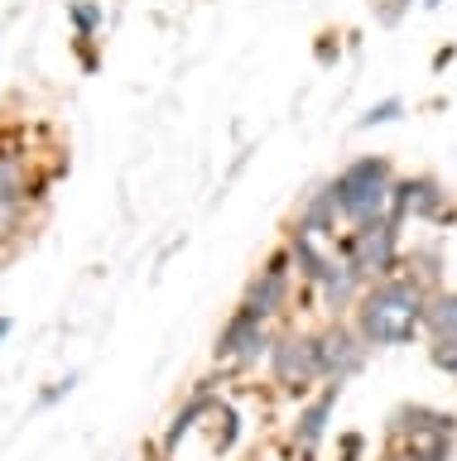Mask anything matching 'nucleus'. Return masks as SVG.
<instances>
[{"mask_svg":"<svg viewBox=\"0 0 457 461\" xmlns=\"http://www.w3.org/2000/svg\"><path fill=\"white\" fill-rule=\"evenodd\" d=\"M428 298L434 288L419 284L414 274H390V279L366 284L361 303L352 308L356 331L366 337L370 351H395V346H414L424 337V317H428Z\"/></svg>","mask_w":457,"mask_h":461,"instance_id":"nucleus-1","label":"nucleus"},{"mask_svg":"<svg viewBox=\"0 0 457 461\" xmlns=\"http://www.w3.org/2000/svg\"><path fill=\"white\" fill-rule=\"evenodd\" d=\"M395 183H399V168H395L390 154L347 158V164L327 178V187H333V197H337L342 226H361V221H376V216H390Z\"/></svg>","mask_w":457,"mask_h":461,"instance_id":"nucleus-2","label":"nucleus"},{"mask_svg":"<svg viewBox=\"0 0 457 461\" xmlns=\"http://www.w3.org/2000/svg\"><path fill=\"white\" fill-rule=\"evenodd\" d=\"M342 255L361 269L366 284L376 279H390V274L405 269V226L395 216H376V221H361V226H347L337 236Z\"/></svg>","mask_w":457,"mask_h":461,"instance_id":"nucleus-3","label":"nucleus"},{"mask_svg":"<svg viewBox=\"0 0 457 461\" xmlns=\"http://www.w3.org/2000/svg\"><path fill=\"white\" fill-rule=\"evenodd\" d=\"M270 380L275 389L294 399H308L313 384H323V360H318V331L308 327H279L275 331V346H270V360H265Z\"/></svg>","mask_w":457,"mask_h":461,"instance_id":"nucleus-4","label":"nucleus"},{"mask_svg":"<svg viewBox=\"0 0 457 461\" xmlns=\"http://www.w3.org/2000/svg\"><path fill=\"white\" fill-rule=\"evenodd\" d=\"M294 288H298V274H294V259L284 250V240L260 259V269L246 279L241 288V308H251L255 317H265V322H284V317L294 312Z\"/></svg>","mask_w":457,"mask_h":461,"instance_id":"nucleus-5","label":"nucleus"},{"mask_svg":"<svg viewBox=\"0 0 457 461\" xmlns=\"http://www.w3.org/2000/svg\"><path fill=\"white\" fill-rule=\"evenodd\" d=\"M275 322H265V317H255L251 308H232V317L222 322L217 341H212V360H217L222 370H255L260 360H270V346H275Z\"/></svg>","mask_w":457,"mask_h":461,"instance_id":"nucleus-6","label":"nucleus"},{"mask_svg":"<svg viewBox=\"0 0 457 461\" xmlns=\"http://www.w3.org/2000/svg\"><path fill=\"white\" fill-rule=\"evenodd\" d=\"M390 216L399 226H409V221L414 226H452L457 202L438 173H399L395 197H390Z\"/></svg>","mask_w":457,"mask_h":461,"instance_id":"nucleus-7","label":"nucleus"},{"mask_svg":"<svg viewBox=\"0 0 457 461\" xmlns=\"http://www.w3.org/2000/svg\"><path fill=\"white\" fill-rule=\"evenodd\" d=\"M318 360H323V384H342V389L366 370L370 346L352 317H327L318 327Z\"/></svg>","mask_w":457,"mask_h":461,"instance_id":"nucleus-8","label":"nucleus"},{"mask_svg":"<svg viewBox=\"0 0 457 461\" xmlns=\"http://www.w3.org/2000/svg\"><path fill=\"white\" fill-rule=\"evenodd\" d=\"M385 442H457V413L434 403H399L385 418Z\"/></svg>","mask_w":457,"mask_h":461,"instance_id":"nucleus-9","label":"nucleus"},{"mask_svg":"<svg viewBox=\"0 0 457 461\" xmlns=\"http://www.w3.org/2000/svg\"><path fill=\"white\" fill-rule=\"evenodd\" d=\"M361 294H366L361 269H356L352 259L342 255V245H337L333 259H327V269L318 274V284H313V303H318L327 317H352V308L361 303Z\"/></svg>","mask_w":457,"mask_h":461,"instance_id":"nucleus-10","label":"nucleus"},{"mask_svg":"<svg viewBox=\"0 0 457 461\" xmlns=\"http://www.w3.org/2000/svg\"><path fill=\"white\" fill-rule=\"evenodd\" d=\"M337 399H342V384H323L318 394H308L298 403V418H294V447L304 456H313L327 438V428H333V413H337Z\"/></svg>","mask_w":457,"mask_h":461,"instance_id":"nucleus-11","label":"nucleus"},{"mask_svg":"<svg viewBox=\"0 0 457 461\" xmlns=\"http://www.w3.org/2000/svg\"><path fill=\"white\" fill-rule=\"evenodd\" d=\"M337 197H333V187L327 183H318V187H308L304 197H298V207H294V216L284 226L289 230H308V236H318V240H337L342 230H337Z\"/></svg>","mask_w":457,"mask_h":461,"instance_id":"nucleus-12","label":"nucleus"},{"mask_svg":"<svg viewBox=\"0 0 457 461\" xmlns=\"http://www.w3.org/2000/svg\"><path fill=\"white\" fill-rule=\"evenodd\" d=\"M217 394H207V389H197V394L188 399V403H183V409L174 413V423H169V432H164V452L169 456H174L178 452V442L183 438H188V432L197 428V423H203V418H212V413H217Z\"/></svg>","mask_w":457,"mask_h":461,"instance_id":"nucleus-13","label":"nucleus"},{"mask_svg":"<svg viewBox=\"0 0 457 461\" xmlns=\"http://www.w3.org/2000/svg\"><path fill=\"white\" fill-rule=\"evenodd\" d=\"M428 337H457V288H434L428 298V317H424V341Z\"/></svg>","mask_w":457,"mask_h":461,"instance_id":"nucleus-14","label":"nucleus"},{"mask_svg":"<svg viewBox=\"0 0 457 461\" xmlns=\"http://www.w3.org/2000/svg\"><path fill=\"white\" fill-rule=\"evenodd\" d=\"M405 274H414V279L428 284V288H443V245L424 240V245H414V250H405Z\"/></svg>","mask_w":457,"mask_h":461,"instance_id":"nucleus-15","label":"nucleus"},{"mask_svg":"<svg viewBox=\"0 0 457 461\" xmlns=\"http://www.w3.org/2000/svg\"><path fill=\"white\" fill-rule=\"evenodd\" d=\"M457 442H385L380 461H452Z\"/></svg>","mask_w":457,"mask_h":461,"instance_id":"nucleus-16","label":"nucleus"},{"mask_svg":"<svg viewBox=\"0 0 457 461\" xmlns=\"http://www.w3.org/2000/svg\"><path fill=\"white\" fill-rule=\"evenodd\" d=\"M68 24H73L78 39H96L106 24V10L96 0H68Z\"/></svg>","mask_w":457,"mask_h":461,"instance_id":"nucleus-17","label":"nucleus"},{"mask_svg":"<svg viewBox=\"0 0 457 461\" xmlns=\"http://www.w3.org/2000/svg\"><path fill=\"white\" fill-rule=\"evenodd\" d=\"M424 351H428V366H434L438 375L457 380V337H428Z\"/></svg>","mask_w":457,"mask_h":461,"instance_id":"nucleus-18","label":"nucleus"},{"mask_svg":"<svg viewBox=\"0 0 457 461\" xmlns=\"http://www.w3.org/2000/svg\"><path fill=\"white\" fill-rule=\"evenodd\" d=\"M405 115V96H385V101H376L366 115H356V130H376V125H390V121H399Z\"/></svg>","mask_w":457,"mask_h":461,"instance_id":"nucleus-19","label":"nucleus"},{"mask_svg":"<svg viewBox=\"0 0 457 461\" xmlns=\"http://www.w3.org/2000/svg\"><path fill=\"white\" fill-rule=\"evenodd\" d=\"M24 216H30V207H10V202H0V240H5V236H20V230H24Z\"/></svg>","mask_w":457,"mask_h":461,"instance_id":"nucleus-20","label":"nucleus"},{"mask_svg":"<svg viewBox=\"0 0 457 461\" xmlns=\"http://www.w3.org/2000/svg\"><path fill=\"white\" fill-rule=\"evenodd\" d=\"M73 389H78V375H68V380H53L44 394H39V409H53V403H59L63 394H73Z\"/></svg>","mask_w":457,"mask_h":461,"instance_id":"nucleus-21","label":"nucleus"},{"mask_svg":"<svg viewBox=\"0 0 457 461\" xmlns=\"http://www.w3.org/2000/svg\"><path fill=\"white\" fill-rule=\"evenodd\" d=\"M73 49H78V58H82V68L92 72V68H96V39H78V34H73Z\"/></svg>","mask_w":457,"mask_h":461,"instance_id":"nucleus-22","label":"nucleus"},{"mask_svg":"<svg viewBox=\"0 0 457 461\" xmlns=\"http://www.w3.org/2000/svg\"><path fill=\"white\" fill-rule=\"evenodd\" d=\"M452 53H457L452 43H448V49H438V53H434V68H448V63H452Z\"/></svg>","mask_w":457,"mask_h":461,"instance_id":"nucleus-23","label":"nucleus"},{"mask_svg":"<svg viewBox=\"0 0 457 461\" xmlns=\"http://www.w3.org/2000/svg\"><path fill=\"white\" fill-rule=\"evenodd\" d=\"M10 331H15V322H10V317H0V341H5Z\"/></svg>","mask_w":457,"mask_h":461,"instance_id":"nucleus-24","label":"nucleus"},{"mask_svg":"<svg viewBox=\"0 0 457 461\" xmlns=\"http://www.w3.org/2000/svg\"><path fill=\"white\" fill-rule=\"evenodd\" d=\"M414 0H395V10H390V20H399V10H409Z\"/></svg>","mask_w":457,"mask_h":461,"instance_id":"nucleus-25","label":"nucleus"},{"mask_svg":"<svg viewBox=\"0 0 457 461\" xmlns=\"http://www.w3.org/2000/svg\"><path fill=\"white\" fill-rule=\"evenodd\" d=\"M443 5V0H424V10H438Z\"/></svg>","mask_w":457,"mask_h":461,"instance_id":"nucleus-26","label":"nucleus"}]
</instances>
